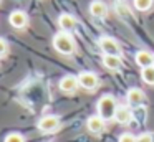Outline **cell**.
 I'll use <instances>...</instances> for the list:
<instances>
[{"instance_id": "cell-12", "label": "cell", "mask_w": 154, "mask_h": 142, "mask_svg": "<svg viewBox=\"0 0 154 142\" xmlns=\"http://www.w3.org/2000/svg\"><path fill=\"white\" fill-rule=\"evenodd\" d=\"M86 127L93 134H101L104 131V119L101 116H91L86 121Z\"/></svg>"}, {"instance_id": "cell-17", "label": "cell", "mask_w": 154, "mask_h": 142, "mask_svg": "<svg viewBox=\"0 0 154 142\" xmlns=\"http://www.w3.org/2000/svg\"><path fill=\"white\" fill-rule=\"evenodd\" d=\"M4 142H25L23 135L18 134V132H12V134H8L7 137H5Z\"/></svg>"}, {"instance_id": "cell-8", "label": "cell", "mask_w": 154, "mask_h": 142, "mask_svg": "<svg viewBox=\"0 0 154 142\" xmlns=\"http://www.w3.org/2000/svg\"><path fill=\"white\" fill-rule=\"evenodd\" d=\"M80 88V81H78V76L73 74H66L60 79V89L63 92H75Z\"/></svg>"}, {"instance_id": "cell-4", "label": "cell", "mask_w": 154, "mask_h": 142, "mask_svg": "<svg viewBox=\"0 0 154 142\" xmlns=\"http://www.w3.org/2000/svg\"><path fill=\"white\" fill-rule=\"evenodd\" d=\"M98 45H100L101 51H103L104 55H121L119 43L114 38H111V36H101Z\"/></svg>"}, {"instance_id": "cell-9", "label": "cell", "mask_w": 154, "mask_h": 142, "mask_svg": "<svg viewBox=\"0 0 154 142\" xmlns=\"http://www.w3.org/2000/svg\"><path fill=\"white\" fill-rule=\"evenodd\" d=\"M134 61H136L137 66L141 68H147V66L154 65V55L151 51H146V50H139L134 55Z\"/></svg>"}, {"instance_id": "cell-7", "label": "cell", "mask_w": 154, "mask_h": 142, "mask_svg": "<svg viewBox=\"0 0 154 142\" xmlns=\"http://www.w3.org/2000/svg\"><path fill=\"white\" fill-rule=\"evenodd\" d=\"M126 99H128V104L129 106L139 107V106L144 102V99H146V94H144V91L139 89V88H131L129 91H128V94H126Z\"/></svg>"}, {"instance_id": "cell-15", "label": "cell", "mask_w": 154, "mask_h": 142, "mask_svg": "<svg viewBox=\"0 0 154 142\" xmlns=\"http://www.w3.org/2000/svg\"><path fill=\"white\" fill-rule=\"evenodd\" d=\"M141 78L146 84H154V65L152 66H147V68H143L141 71Z\"/></svg>"}, {"instance_id": "cell-14", "label": "cell", "mask_w": 154, "mask_h": 142, "mask_svg": "<svg viewBox=\"0 0 154 142\" xmlns=\"http://www.w3.org/2000/svg\"><path fill=\"white\" fill-rule=\"evenodd\" d=\"M103 65H104V68L116 71V69H119L121 66H123V59H121L119 55H104L103 56Z\"/></svg>"}, {"instance_id": "cell-18", "label": "cell", "mask_w": 154, "mask_h": 142, "mask_svg": "<svg viewBox=\"0 0 154 142\" xmlns=\"http://www.w3.org/2000/svg\"><path fill=\"white\" fill-rule=\"evenodd\" d=\"M118 142H136V137H134L133 134H129V132H126V134H121L119 135Z\"/></svg>"}, {"instance_id": "cell-20", "label": "cell", "mask_w": 154, "mask_h": 142, "mask_svg": "<svg viewBox=\"0 0 154 142\" xmlns=\"http://www.w3.org/2000/svg\"><path fill=\"white\" fill-rule=\"evenodd\" d=\"M7 51H8V43H7V40L0 38V56L5 55Z\"/></svg>"}, {"instance_id": "cell-11", "label": "cell", "mask_w": 154, "mask_h": 142, "mask_svg": "<svg viewBox=\"0 0 154 142\" xmlns=\"http://www.w3.org/2000/svg\"><path fill=\"white\" fill-rule=\"evenodd\" d=\"M90 13L94 18H104L108 13V5L103 0H93L90 3Z\"/></svg>"}, {"instance_id": "cell-3", "label": "cell", "mask_w": 154, "mask_h": 142, "mask_svg": "<svg viewBox=\"0 0 154 142\" xmlns=\"http://www.w3.org/2000/svg\"><path fill=\"white\" fill-rule=\"evenodd\" d=\"M37 127H38V131L45 132V134L55 132L60 127V117H58V116H43V117L38 121Z\"/></svg>"}, {"instance_id": "cell-19", "label": "cell", "mask_w": 154, "mask_h": 142, "mask_svg": "<svg viewBox=\"0 0 154 142\" xmlns=\"http://www.w3.org/2000/svg\"><path fill=\"white\" fill-rule=\"evenodd\" d=\"M136 142H154V140H152V135H151L149 132H144L139 137H136Z\"/></svg>"}, {"instance_id": "cell-1", "label": "cell", "mask_w": 154, "mask_h": 142, "mask_svg": "<svg viewBox=\"0 0 154 142\" xmlns=\"http://www.w3.org/2000/svg\"><path fill=\"white\" fill-rule=\"evenodd\" d=\"M116 109H118V102H116V99H114V96L104 94L100 98V101H98V116H101L104 121L114 119Z\"/></svg>"}, {"instance_id": "cell-10", "label": "cell", "mask_w": 154, "mask_h": 142, "mask_svg": "<svg viewBox=\"0 0 154 142\" xmlns=\"http://www.w3.org/2000/svg\"><path fill=\"white\" fill-rule=\"evenodd\" d=\"M58 26L66 33L73 32V30L76 28V18H75L73 15H70V13H61V15L58 17Z\"/></svg>"}, {"instance_id": "cell-6", "label": "cell", "mask_w": 154, "mask_h": 142, "mask_svg": "<svg viewBox=\"0 0 154 142\" xmlns=\"http://www.w3.org/2000/svg\"><path fill=\"white\" fill-rule=\"evenodd\" d=\"M8 23H10L14 28L22 30L28 25V17H27V13L22 12V10H14V12L8 15Z\"/></svg>"}, {"instance_id": "cell-2", "label": "cell", "mask_w": 154, "mask_h": 142, "mask_svg": "<svg viewBox=\"0 0 154 142\" xmlns=\"http://www.w3.org/2000/svg\"><path fill=\"white\" fill-rule=\"evenodd\" d=\"M53 46L58 53H61V55H71V53L75 51V48H76L75 40L71 38V35L66 32H60L53 36Z\"/></svg>"}, {"instance_id": "cell-16", "label": "cell", "mask_w": 154, "mask_h": 142, "mask_svg": "<svg viewBox=\"0 0 154 142\" xmlns=\"http://www.w3.org/2000/svg\"><path fill=\"white\" fill-rule=\"evenodd\" d=\"M152 2L154 0H134V7H136L139 12H146L152 7Z\"/></svg>"}, {"instance_id": "cell-5", "label": "cell", "mask_w": 154, "mask_h": 142, "mask_svg": "<svg viewBox=\"0 0 154 142\" xmlns=\"http://www.w3.org/2000/svg\"><path fill=\"white\" fill-rule=\"evenodd\" d=\"M78 81H80V86L85 89H88V91H93V89L98 88V84H100V79H98V76L94 74V73L91 71H81L80 74H78Z\"/></svg>"}, {"instance_id": "cell-13", "label": "cell", "mask_w": 154, "mask_h": 142, "mask_svg": "<svg viewBox=\"0 0 154 142\" xmlns=\"http://www.w3.org/2000/svg\"><path fill=\"white\" fill-rule=\"evenodd\" d=\"M114 121L119 122V124H129L133 121V112H131V109L126 107V106H118L116 114H114Z\"/></svg>"}]
</instances>
